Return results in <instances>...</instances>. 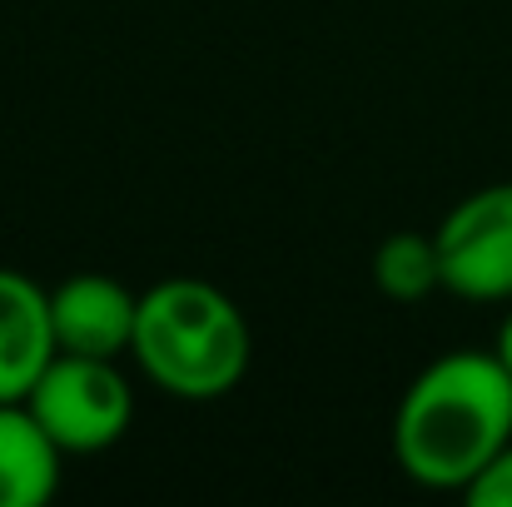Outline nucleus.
Returning a JSON list of instances; mask_svg holds the SVG:
<instances>
[{"instance_id":"8","label":"nucleus","mask_w":512,"mask_h":507,"mask_svg":"<svg viewBox=\"0 0 512 507\" xmlns=\"http://www.w3.org/2000/svg\"><path fill=\"white\" fill-rule=\"evenodd\" d=\"M373 284L393 304H418L443 289V259L433 234H388L373 254Z\"/></svg>"},{"instance_id":"2","label":"nucleus","mask_w":512,"mask_h":507,"mask_svg":"<svg viewBox=\"0 0 512 507\" xmlns=\"http://www.w3.org/2000/svg\"><path fill=\"white\" fill-rule=\"evenodd\" d=\"M130 353L174 398L209 403L249 373V324L239 304L204 279H165L140 294Z\"/></svg>"},{"instance_id":"1","label":"nucleus","mask_w":512,"mask_h":507,"mask_svg":"<svg viewBox=\"0 0 512 507\" xmlns=\"http://www.w3.org/2000/svg\"><path fill=\"white\" fill-rule=\"evenodd\" d=\"M512 443V373L498 353L458 348L428 363L393 418L398 468L438 493H463Z\"/></svg>"},{"instance_id":"9","label":"nucleus","mask_w":512,"mask_h":507,"mask_svg":"<svg viewBox=\"0 0 512 507\" xmlns=\"http://www.w3.org/2000/svg\"><path fill=\"white\" fill-rule=\"evenodd\" d=\"M463 498L473 507H512V443L463 488Z\"/></svg>"},{"instance_id":"10","label":"nucleus","mask_w":512,"mask_h":507,"mask_svg":"<svg viewBox=\"0 0 512 507\" xmlns=\"http://www.w3.org/2000/svg\"><path fill=\"white\" fill-rule=\"evenodd\" d=\"M493 353L503 358V368L512 373V314L503 319V329H498V343H493Z\"/></svg>"},{"instance_id":"4","label":"nucleus","mask_w":512,"mask_h":507,"mask_svg":"<svg viewBox=\"0 0 512 507\" xmlns=\"http://www.w3.org/2000/svg\"><path fill=\"white\" fill-rule=\"evenodd\" d=\"M443 259V289L478 304L512 299V179L488 184L448 209L433 229Z\"/></svg>"},{"instance_id":"7","label":"nucleus","mask_w":512,"mask_h":507,"mask_svg":"<svg viewBox=\"0 0 512 507\" xmlns=\"http://www.w3.org/2000/svg\"><path fill=\"white\" fill-rule=\"evenodd\" d=\"M60 443L25 403H0V507H45L60 493Z\"/></svg>"},{"instance_id":"5","label":"nucleus","mask_w":512,"mask_h":507,"mask_svg":"<svg viewBox=\"0 0 512 507\" xmlns=\"http://www.w3.org/2000/svg\"><path fill=\"white\" fill-rule=\"evenodd\" d=\"M135 319H140V294H130L110 274H75L50 289L55 353L120 358L135 343Z\"/></svg>"},{"instance_id":"6","label":"nucleus","mask_w":512,"mask_h":507,"mask_svg":"<svg viewBox=\"0 0 512 507\" xmlns=\"http://www.w3.org/2000/svg\"><path fill=\"white\" fill-rule=\"evenodd\" d=\"M50 358H55L50 294L30 274L0 269V403H25Z\"/></svg>"},{"instance_id":"3","label":"nucleus","mask_w":512,"mask_h":507,"mask_svg":"<svg viewBox=\"0 0 512 507\" xmlns=\"http://www.w3.org/2000/svg\"><path fill=\"white\" fill-rule=\"evenodd\" d=\"M25 408L60 443V453H105L125 438L135 418V393L115 358L55 353L25 393Z\"/></svg>"}]
</instances>
